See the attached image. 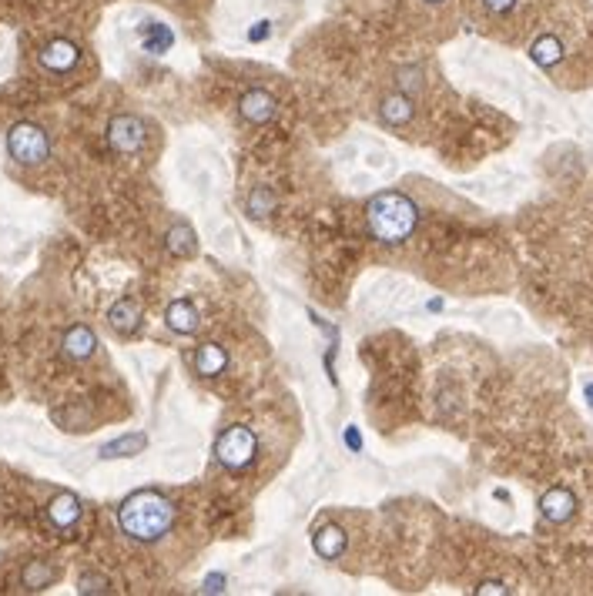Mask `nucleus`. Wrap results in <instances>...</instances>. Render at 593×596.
Returning a JSON list of instances; mask_svg holds the SVG:
<instances>
[{
    "mask_svg": "<svg viewBox=\"0 0 593 596\" xmlns=\"http://www.w3.org/2000/svg\"><path fill=\"white\" fill-rule=\"evenodd\" d=\"M171 519H175V509H171V503L155 489L134 492L118 509L121 529H124L131 539H138V543H155V539H161L168 529H171Z\"/></svg>",
    "mask_w": 593,
    "mask_h": 596,
    "instance_id": "obj_1",
    "label": "nucleus"
},
{
    "mask_svg": "<svg viewBox=\"0 0 593 596\" xmlns=\"http://www.w3.org/2000/svg\"><path fill=\"white\" fill-rule=\"evenodd\" d=\"M366 222L369 232L376 234L386 245H399L419 224V208L413 205V198H406L399 191H382L366 205Z\"/></svg>",
    "mask_w": 593,
    "mask_h": 596,
    "instance_id": "obj_2",
    "label": "nucleus"
},
{
    "mask_svg": "<svg viewBox=\"0 0 593 596\" xmlns=\"http://www.w3.org/2000/svg\"><path fill=\"white\" fill-rule=\"evenodd\" d=\"M7 151L17 164H40L50 154L48 131L34 121H21L7 131Z\"/></svg>",
    "mask_w": 593,
    "mask_h": 596,
    "instance_id": "obj_3",
    "label": "nucleus"
},
{
    "mask_svg": "<svg viewBox=\"0 0 593 596\" xmlns=\"http://www.w3.org/2000/svg\"><path fill=\"white\" fill-rule=\"evenodd\" d=\"M255 453H259V439H255V433L245 429V426H232V429H225V433L218 435V443H214V456H218V462H222L225 469H232V472H241L245 466H251Z\"/></svg>",
    "mask_w": 593,
    "mask_h": 596,
    "instance_id": "obj_4",
    "label": "nucleus"
},
{
    "mask_svg": "<svg viewBox=\"0 0 593 596\" xmlns=\"http://www.w3.org/2000/svg\"><path fill=\"white\" fill-rule=\"evenodd\" d=\"M107 144L118 154H141L144 148V124L134 114H118L107 124Z\"/></svg>",
    "mask_w": 593,
    "mask_h": 596,
    "instance_id": "obj_5",
    "label": "nucleus"
},
{
    "mask_svg": "<svg viewBox=\"0 0 593 596\" xmlns=\"http://www.w3.org/2000/svg\"><path fill=\"white\" fill-rule=\"evenodd\" d=\"M37 60H40V67L50 70V74H64V70H71L74 64L81 60V50H77V44H74V40H64V37H58V40L44 44V50L37 54Z\"/></svg>",
    "mask_w": 593,
    "mask_h": 596,
    "instance_id": "obj_6",
    "label": "nucleus"
},
{
    "mask_svg": "<svg viewBox=\"0 0 593 596\" xmlns=\"http://www.w3.org/2000/svg\"><path fill=\"white\" fill-rule=\"evenodd\" d=\"M275 107H278V101H275L265 87H251V91H245L241 101H238V111H241V117H245L249 124H268L275 117Z\"/></svg>",
    "mask_w": 593,
    "mask_h": 596,
    "instance_id": "obj_7",
    "label": "nucleus"
},
{
    "mask_svg": "<svg viewBox=\"0 0 593 596\" xmlns=\"http://www.w3.org/2000/svg\"><path fill=\"white\" fill-rule=\"evenodd\" d=\"M81 513H84V506L74 492H58L48 503V519L54 529H74L81 523Z\"/></svg>",
    "mask_w": 593,
    "mask_h": 596,
    "instance_id": "obj_8",
    "label": "nucleus"
},
{
    "mask_svg": "<svg viewBox=\"0 0 593 596\" xmlns=\"http://www.w3.org/2000/svg\"><path fill=\"white\" fill-rule=\"evenodd\" d=\"M60 349H64L67 359L84 362V359H91V355L97 352V335L87 325H71L67 332H64V339H60Z\"/></svg>",
    "mask_w": 593,
    "mask_h": 596,
    "instance_id": "obj_9",
    "label": "nucleus"
},
{
    "mask_svg": "<svg viewBox=\"0 0 593 596\" xmlns=\"http://www.w3.org/2000/svg\"><path fill=\"white\" fill-rule=\"evenodd\" d=\"M107 325L114 328L118 335L138 332V325H141V305L134 302V298H118V302L111 305V312H107Z\"/></svg>",
    "mask_w": 593,
    "mask_h": 596,
    "instance_id": "obj_10",
    "label": "nucleus"
},
{
    "mask_svg": "<svg viewBox=\"0 0 593 596\" xmlns=\"http://www.w3.org/2000/svg\"><path fill=\"white\" fill-rule=\"evenodd\" d=\"M165 322H168V328H171V332H178V335H191V332H198V325H202L198 308H195L191 302H185V298H178V302L168 305Z\"/></svg>",
    "mask_w": 593,
    "mask_h": 596,
    "instance_id": "obj_11",
    "label": "nucleus"
},
{
    "mask_svg": "<svg viewBox=\"0 0 593 596\" xmlns=\"http://www.w3.org/2000/svg\"><path fill=\"white\" fill-rule=\"evenodd\" d=\"M345 529L335 526V523H329V526H322L315 536H312V546H315V553H319L322 560H339L345 553Z\"/></svg>",
    "mask_w": 593,
    "mask_h": 596,
    "instance_id": "obj_12",
    "label": "nucleus"
},
{
    "mask_svg": "<svg viewBox=\"0 0 593 596\" xmlns=\"http://www.w3.org/2000/svg\"><path fill=\"white\" fill-rule=\"evenodd\" d=\"M573 506H577L573 492H567V489H550L543 499H540V513H543L550 523H567L570 516H573Z\"/></svg>",
    "mask_w": 593,
    "mask_h": 596,
    "instance_id": "obj_13",
    "label": "nucleus"
},
{
    "mask_svg": "<svg viewBox=\"0 0 593 596\" xmlns=\"http://www.w3.org/2000/svg\"><path fill=\"white\" fill-rule=\"evenodd\" d=\"M382 121L392 124V128H406L409 121H413V97L403 91L396 94H386V101H382Z\"/></svg>",
    "mask_w": 593,
    "mask_h": 596,
    "instance_id": "obj_14",
    "label": "nucleus"
},
{
    "mask_svg": "<svg viewBox=\"0 0 593 596\" xmlns=\"http://www.w3.org/2000/svg\"><path fill=\"white\" fill-rule=\"evenodd\" d=\"M141 44L148 54H168L171 44H175V34H171V27H165V23L148 21L141 27Z\"/></svg>",
    "mask_w": 593,
    "mask_h": 596,
    "instance_id": "obj_15",
    "label": "nucleus"
},
{
    "mask_svg": "<svg viewBox=\"0 0 593 596\" xmlns=\"http://www.w3.org/2000/svg\"><path fill=\"white\" fill-rule=\"evenodd\" d=\"M165 248L171 251V255L188 258V255H195V248H198V238H195V232H191L188 224L178 222V224H171V228H168V234H165Z\"/></svg>",
    "mask_w": 593,
    "mask_h": 596,
    "instance_id": "obj_16",
    "label": "nucleus"
},
{
    "mask_svg": "<svg viewBox=\"0 0 593 596\" xmlns=\"http://www.w3.org/2000/svg\"><path fill=\"white\" fill-rule=\"evenodd\" d=\"M54 580H58V570H54L50 563H44V560L27 563L24 573H21V586H24V590H31V593H37V590H48Z\"/></svg>",
    "mask_w": 593,
    "mask_h": 596,
    "instance_id": "obj_17",
    "label": "nucleus"
},
{
    "mask_svg": "<svg viewBox=\"0 0 593 596\" xmlns=\"http://www.w3.org/2000/svg\"><path fill=\"white\" fill-rule=\"evenodd\" d=\"M530 58H533L540 67H557L560 60H563V44H560V37H553V34L536 37L533 47H530Z\"/></svg>",
    "mask_w": 593,
    "mask_h": 596,
    "instance_id": "obj_18",
    "label": "nucleus"
},
{
    "mask_svg": "<svg viewBox=\"0 0 593 596\" xmlns=\"http://www.w3.org/2000/svg\"><path fill=\"white\" fill-rule=\"evenodd\" d=\"M225 365H228L225 349H222V345H214V342H212V345H202L198 355H195V369H198V375H205V379L225 372Z\"/></svg>",
    "mask_w": 593,
    "mask_h": 596,
    "instance_id": "obj_19",
    "label": "nucleus"
},
{
    "mask_svg": "<svg viewBox=\"0 0 593 596\" xmlns=\"http://www.w3.org/2000/svg\"><path fill=\"white\" fill-rule=\"evenodd\" d=\"M144 445H148V439L144 435H121V439H114V443H107L104 449H101V459H128V456H138V453H144Z\"/></svg>",
    "mask_w": 593,
    "mask_h": 596,
    "instance_id": "obj_20",
    "label": "nucleus"
},
{
    "mask_svg": "<svg viewBox=\"0 0 593 596\" xmlns=\"http://www.w3.org/2000/svg\"><path fill=\"white\" fill-rule=\"evenodd\" d=\"M275 205H278V198L272 195V188H255L249 195V211L255 215V218H265V215H272Z\"/></svg>",
    "mask_w": 593,
    "mask_h": 596,
    "instance_id": "obj_21",
    "label": "nucleus"
},
{
    "mask_svg": "<svg viewBox=\"0 0 593 596\" xmlns=\"http://www.w3.org/2000/svg\"><path fill=\"white\" fill-rule=\"evenodd\" d=\"M77 593H111V583L97 573H84L77 580Z\"/></svg>",
    "mask_w": 593,
    "mask_h": 596,
    "instance_id": "obj_22",
    "label": "nucleus"
},
{
    "mask_svg": "<svg viewBox=\"0 0 593 596\" xmlns=\"http://www.w3.org/2000/svg\"><path fill=\"white\" fill-rule=\"evenodd\" d=\"M399 84H403V87H413V91H419V70H413V67H403L399 70Z\"/></svg>",
    "mask_w": 593,
    "mask_h": 596,
    "instance_id": "obj_23",
    "label": "nucleus"
},
{
    "mask_svg": "<svg viewBox=\"0 0 593 596\" xmlns=\"http://www.w3.org/2000/svg\"><path fill=\"white\" fill-rule=\"evenodd\" d=\"M479 4H483L489 13H506L513 4H516V0H479Z\"/></svg>",
    "mask_w": 593,
    "mask_h": 596,
    "instance_id": "obj_24",
    "label": "nucleus"
},
{
    "mask_svg": "<svg viewBox=\"0 0 593 596\" xmlns=\"http://www.w3.org/2000/svg\"><path fill=\"white\" fill-rule=\"evenodd\" d=\"M268 31H272V21H259L249 31V40H265V37H268Z\"/></svg>",
    "mask_w": 593,
    "mask_h": 596,
    "instance_id": "obj_25",
    "label": "nucleus"
},
{
    "mask_svg": "<svg viewBox=\"0 0 593 596\" xmlns=\"http://www.w3.org/2000/svg\"><path fill=\"white\" fill-rule=\"evenodd\" d=\"M222 590H225V576L222 573H212L205 580V593H222Z\"/></svg>",
    "mask_w": 593,
    "mask_h": 596,
    "instance_id": "obj_26",
    "label": "nucleus"
},
{
    "mask_svg": "<svg viewBox=\"0 0 593 596\" xmlns=\"http://www.w3.org/2000/svg\"><path fill=\"white\" fill-rule=\"evenodd\" d=\"M345 445H349L352 453H359V449H362V435L356 433V426H349V429H345Z\"/></svg>",
    "mask_w": 593,
    "mask_h": 596,
    "instance_id": "obj_27",
    "label": "nucleus"
},
{
    "mask_svg": "<svg viewBox=\"0 0 593 596\" xmlns=\"http://www.w3.org/2000/svg\"><path fill=\"white\" fill-rule=\"evenodd\" d=\"M476 593H506V586L503 583H483V586H476Z\"/></svg>",
    "mask_w": 593,
    "mask_h": 596,
    "instance_id": "obj_28",
    "label": "nucleus"
},
{
    "mask_svg": "<svg viewBox=\"0 0 593 596\" xmlns=\"http://www.w3.org/2000/svg\"><path fill=\"white\" fill-rule=\"evenodd\" d=\"M423 4H442V0H423Z\"/></svg>",
    "mask_w": 593,
    "mask_h": 596,
    "instance_id": "obj_29",
    "label": "nucleus"
}]
</instances>
